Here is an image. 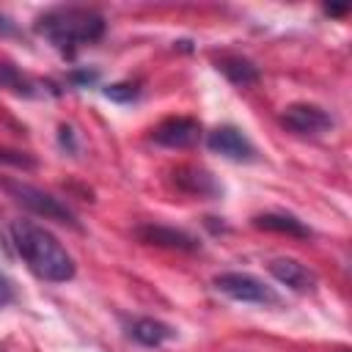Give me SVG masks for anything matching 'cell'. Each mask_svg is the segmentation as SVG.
<instances>
[{
	"mask_svg": "<svg viewBox=\"0 0 352 352\" xmlns=\"http://www.w3.org/2000/svg\"><path fill=\"white\" fill-rule=\"evenodd\" d=\"M324 11H327V14H344V11H346V6H327Z\"/></svg>",
	"mask_w": 352,
	"mask_h": 352,
	"instance_id": "cell-21",
	"label": "cell"
},
{
	"mask_svg": "<svg viewBox=\"0 0 352 352\" xmlns=\"http://www.w3.org/2000/svg\"><path fill=\"white\" fill-rule=\"evenodd\" d=\"M0 88L3 91H14L19 96H41V82L25 77L16 66L11 63H0Z\"/></svg>",
	"mask_w": 352,
	"mask_h": 352,
	"instance_id": "cell-14",
	"label": "cell"
},
{
	"mask_svg": "<svg viewBox=\"0 0 352 352\" xmlns=\"http://www.w3.org/2000/svg\"><path fill=\"white\" fill-rule=\"evenodd\" d=\"M217 72H223L226 80L239 85V88H248V85L258 82V66L253 60H248L245 55H220L217 58Z\"/></svg>",
	"mask_w": 352,
	"mask_h": 352,
	"instance_id": "cell-11",
	"label": "cell"
},
{
	"mask_svg": "<svg viewBox=\"0 0 352 352\" xmlns=\"http://www.w3.org/2000/svg\"><path fill=\"white\" fill-rule=\"evenodd\" d=\"M33 30L44 41H50L58 52L74 55L80 47L102 38L104 16L85 6H55L36 19Z\"/></svg>",
	"mask_w": 352,
	"mask_h": 352,
	"instance_id": "cell-2",
	"label": "cell"
},
{
	"mask_svg": "<svg viewBox=\"0 0 352 352\" xmlns=\"http://www.w3.org/2000/svg\"><path fill=\"white\" fill-rule=\"evenodd\" d=\"M253 226L256 228H264V231H275V234H289V236H311V228L302 226V220H297L294 214H283V212H264V214H256L253 217Z\"/></svg>",
	"mask_w": 352,
	"mask_h": 352,
	"instance_id": "cell-12",
	"label": "cell"
},
{
	"mask_svg": "<svg viewBox=\"0 0 352 352\" xmlns=\"http://www.w3.org/2000/svg\"><path fill=\"white\" fill-rule=\"evenodd\" d=\"M0 162H6V165H14V168H25V170L36 168V160H33L30 154H25V151H16V148H6V146H0Z\"/></svg>",
	"mask_w": 352,
	"mask_h": 352,
	"instance_id": "cell-16",
	"label": "cell"
},
{
	"mask_svg": "<svg viewBox=\"0 0 352 352\" xmlns=\"http://www.w3.org/2000/svg\"><path fill=\"white\" fill-rule=\"evenodd\" d=\"M201 138V124L187 116H170L154 126V140L168 148H190Z\"/></svg>",
	"mask_w": 352,
	"mask_h": 352,
	"instance_id": "cell-7",
	"label": "cell"
},
{
	"mask_svg": "<svg viewBox=\"0 0 352 352\" xmlns=\"http://www.w3.org/2000/svg\"><path fill=\"white\" fill-rule=\"evenodd\" d=\"M60 146L63 148H69V151H74L77 146H74V135H72V129L69 126H60Z\"/></svg>",
	"mask_w": 352,
	"mask_h": 352,
	"instance_id": "cell-18",
	"label": "cell"
},
{
	"mask_svg": "<svg viewBox=\"0 0 352 352\" xmlns=\"http://www.w3.org/2000/svg\"><path fill=\"white\" fill-rule=\"evenodd\" d=\"M11 300H14V286H11V280L6 278V272L0 270V308L8 305Z\"/></svg>",
	"mask_w": 352,
	"mask_h": 352,
	"instance_id": "cell-17",
	"label": "cell"
},
{
	"mask_svg": "<svg viewBox=\"0 0 352 352\" xmlns=\"http://www.w3.org/2000/svg\"><path fill=\"white\" fill-rule=\"evenodd\" d=\"M11 242L36 278H41L47 283H66L74 278V272H77L74 258L44 226H38L33 220H14Z\"/></svg>",
	"mask_w": 352,
	"mask_h": 352,
	"instance_id": "cell-1",
	"label": "cell"
},
{
	"mask_svg": "<svg viewBox=\"0 0 352 352\" xmlns=\"http://www.w3.org/2000/svg\"><path fill=\"white\" fill-rule=\"evenodd\" d=\"M129 336L143 344V346H160L162 341L173 338V327L160 322V319H151V316H140L129 324Z\"/></svg>",
	"mask_w": 352,
	"mask_h": 352,
	"instance_id": "cell-13",
	"label": "cell"
},
{
	"mask_svg": "<svg viewBox=\"0 0 352 352\" xmlns=\"http://www.w3.org/2000/svg\"><path fill=\"white\" fill-rule=\"evenodd\" d=\"M3 187H6L25 209H30L33 214H38V217H44V220H55V223H63V226H74V228H77L74 212H72L66 204H60L55 195L38 190V187H33V184H25V182H3Z\"/></svg>",
	"mask_w": 352,
	"mask_h": 352,
	"instance_id": "cell-4",
	"label": "cell"
},
{
	"mask_svg": "<svg viewBox=\"0 0 352 352\" xmlns=\"http://www.w3.org/2000/svg\"><path fill=\"white\" fill-rule=\"evenodd\" d=\"M267 270L275 280H280L292 292H311L316 286V272L308 270L305 264L294 261V258H272L267 264Z\"/></svg>",
	"mask_w": 352,
	"mask_h": 352,
	"instance_id": "cell-10",
	"label": "cell"
},
{
	"mask_svg": "<svg viewBox=\"0 0 352 352\" xmlns=\"http://www.w3.org/2000/svg\"><path fill=\"white\" fill-rule=\"evenodd\" d=\"M214 289L223 292L226 297L236 302H250V305H280V294L267 286L261 278L250 272H220L214 275Z\"/></svg>",
	"mask_w": 352,
	"mask_h": 352,
	"instance_id": "cell-3",
	"label": "cell"
},
{
	"mask_svg": "<svg viewBox=\"0 0 352 352\" xmlns=\"http://www.w3.org/2000/svg\"><path fill=\"white\" fill-rule=\"evenodd\" d=\"M72 80H74V82H80V85H88V82H94V80H96V72H74V74H72Z\"/></svg>",
	"mask_w": 352,
	"mask_h": 352,
	"instance_id": "cell-20",
	"label": "cell"
},
{
	"mask_svg": "<svg viewBox=\"0 0 352 352\" xmlns=\"http://www.w3.org/2000/svg\"><path fill=\"white\" fill-rule=\"evenodd\" d=\"M104 96L124 104V102H135V99L140 96V88H138L135 82H113V85L104 88Z\"/></svg>",
	"mask_w": 352,
	"mask_h": 352,
	"instance_id": "cell-15",
	"label": "cell"
},
{
	"mask_svg": "<svg viewBox=\"0 0 352 352\" xmlns=\"http://www.w3.org/2000/svg\"><path fill=\"white\" fill-rule=\"evenodd\" d=\"M206 146H209L214 154H220V157H226V160H234V162H253V160L258 157V151H256V146L248 140V135H245L242 129L231 126V124L214 126V129L206 135Z\"/></svg>",
	"mask_w": 352,
	"mask_h": 352,
	"instance_id": "cell-5",
	"label": "cell"
},
{
	"mask_svg": "<svg viewBox=\"0 0 352 352\" xmlns=\"http://www.w3.org/2000/svg\"><path fill=\"white\" fill-rule=\"evenodd\" d=\"M173 184L187 192V195H195V198H217L220 195V184L214 182V176L204 168H195V165H182L173 170Z\"/></svg>",
	"mask_w": 352,
	"mask_h": 352,
	"instance_id": "cell-8",
	"label": "cell"
},
{
	"mask_svg": "<svg viewBox=\"0 0 352 352\" xmlns=\"http://www.w3.org/2000/svg\"><path fill=\"white\" fill-rule=\"evenodd\" d=\"M14 33H16V25L6 14H0V36H14Z\"/></svg>",
	"mask_w": 352,
	"mask_h": 352,
	"instance_id": "cell-19",
	"label": "cell"
},
{
	"mask_svg": "<svg viewBox=\"0 0 352 352\" xmlns=\"http://www.w3.org/2000/svg\"><path fill=\"white\" fill-rule=\"evenodd\" d=\"M283 126L297 132V135H322V132H330L333 129V116L327 110H322L319 104H308V102H297V104H289L280 116Z\"/></svg>",
	"mask_w": 352,
	"mask_h": 352,
	"instance_id": "cell-6",
	"label": "cell"
},
{
	"mask_svg": "<svg viewBox=\"0 0 352 352\" xmlns=\"http://www.w3.org/2000/svg\"><path fill=\"white\" fill-rule=\"evenodd\" d=\"M135 236L146 245H157V248H173V250H198V239L187 231L170 228V226H140L135 231Z\"/></svg>",
	"mask_w": 352,
	"mask_h": 352,
	"instance_id": "cell-9",
	"label": "cell"
}]
</instances>
